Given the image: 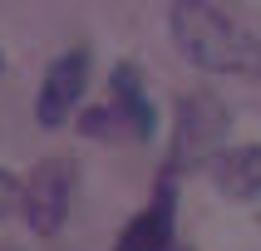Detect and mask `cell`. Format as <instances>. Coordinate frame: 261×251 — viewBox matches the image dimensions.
<instances>
[{
    "mask_svg": "<svg viewBox=\"0 0 261 251\" xmlns=\"http://www.w3.org/2000/svg\"><path fill=\"white\" fill-rule=\"evenodd\" d=\"M232 128V114L217 94H188L177 103V123H173V153H168V177H182L192 168H212L227 153L222 138Z\"/></svg>",
    "mask_w": 261,
    "mask_h": 251,
    "instance_id": "7a4b0ae2",
    "label": "cell"
},
{
    "mask_svg": "<svg viewBox=\"0 0 261 251\" xmlns=\"http://www.w3.org/2000/svg\"><path fill=\"white\" fill-rule=\"evenodd\" d=\"M74 207V162L69 158H44L35 162V173L25 182V221L30 232L55 236L64 221H69Z\"/></svg>",
    "mask_w": 261,
    "mask_h": 251,
    "instance_id": "3957f363",
    "label": "cell"
},
{
    "mask_svg": "<svg viewBox=\"0 0 261 251\" xmlns=\"http://www.w3.org/2000/svg\"><path fill=\"white\" fill-rule=\"evenodd\" d=\"M15 207H25V182H20L15 173H5V168H0V221L10 217Z\"/></svg>",
    "mask_w": 261,
    "mask_h": 251,
    "instance_id": "9c48e42d",
    "label": "cell"
},
{
    "mask_svg": "<svg viewBox=\"0 0 261 251\" xmlns=\"http://www.w3.org/2000/svg\"><path fill=\"white\" fill-rule=\"evenodd\" d=\"M207 177H212V187H217L222 197H232V202H251V197H261V143L227 148V153L207 168Z\"/></svg>",
    "mask_w": 261,
    "mask_h": 251,
    "instance_id": "8992f818",
    "label": "cell"
},
{
    "mask_svg": "<svg viewBox=\"0 0 261 251\" xmlns=\"http://www.w3.org/2000/svg\"><path fill=\"white\" fill-rule=\"evenodd\" d=\"M84 89H89V49L74 44V49H64V54L44 69L40 94H35V118H40L44 128L69 123V118L79 114V103H84Z\"/></svg>",
    "mask_w": 261,
    "mask_h": 251,
    "instance_id": "277c9868",
    "label": "cell"
},
{
    "mask_svg": "<svg viewBox=\"0 0 261 251\" xmlns=\"http://www.w3.org/2000/svg\"><path fill=\"white\" fill-rule=\"evenodd\" d=\"M173 227H177V177L163 173V182L153 187V202L118 232L114 251H173Z\"/></svg>",
    "mask_w": 261,
    "mask_h": 251,
    "instance_id": "5b68a950",
    "label": "cell"
},
{
    "mask_svg": "<svg viewBox=\"0 0 261 251\" xmlns=\"http://www.w3.org/2000/svg\"><path fill=\"white\" fill-rule=\"evenodd\" d=\"M123 128V118H118V108L109 103V108H84L79 114V133H89V138H103V133Z\"/></svg>",
    "mask_w": 261,
    "mask_h": 251,
    "instance_id": "ba28073f",
    "label": "cell"
},
{
    "mask_svg": "<svg viewBox=\"0 0 261 251\" xmlns=\"http://www.w3.org/2000/svg\"><path fill=\"white\" fill-rule=\"evenodd\" d=\"M173 251H188V246H173Z\"/></svg>",
    "mask_w": 261,
    "mask_h": 251,
    "instance_id": "30bf717a",
    "label": "cell"
},
{
    "mask_svg": "<svg viewBox=\"0 0 261 251\" xmlns=\"http://www.w3.org/2000/svg\"><path fill=\"white\" fill-rule=\"evenodd\" d=\"M168 35L188 64L207 74H256L261 79V35L237 25L222 5L177 0L168 5Z\"/></svg>",
    "mask_w": 261,
    "mask_h": 251,
    "instance_id": "6da1fadb",
    "label": "cell"
},
{
    "mask_svg": "<svg viewBox=\"0 0 261 251\" xmlns=\"http://www.w3.org/2000/svg\"><path fill=\"white\" fill-rule=\"evenodd\" d=\"M109 89H114L109 103L118 108V118L148 143V138L158 133V108H153V99H148V84H143V74H138V64H114Z\"/></svg>",
    "mask_w": 261,
    "mask_h": 251,
    "instance_id": "52a82bcc",
    "label": "cell"
}]
</instances>
